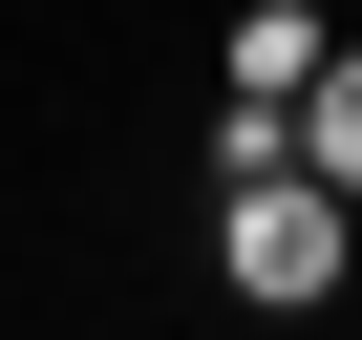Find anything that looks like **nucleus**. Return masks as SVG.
Segmentation results:
<instances>
[{"instance_id":"nucleus-1","label":"nucleus","mask_w":362,"mask_h":340,"mask_svg":"<svg viewBox=\"0 0 362 340\" xmlns=\"http://www.w3.org/2000/svg\"><path fill=\"white\" fill-rule=\"evenodd\" d=\"M341 234H362V192H320V170H235V213H214L235 298H341Z\"/></svg>"},{"instance_id":"nucleus-2","label":"nucleus","mask_w":362,"mask_h":340,"mask_svg":"<svg viewBox=\"0 0 362 340\" xmlns=\"http://www.w3.org/2000/svg\"><path fill=\"white\" fill-rule=\"evenodd\" d=\"M277 128H298V170H320V192H362V43H320Z\"/></svg>"},{"instance_id":"nucleus-3","label":"nucleus","mask_w":362,"mask_h":340,"mask_svg":"<svg viewBox=\"0 0 362 340\" xmlns=\"http://www.w3.org/2000/svg\"><path fill=\"white\" fill-rule=\"evenodd\" d=\"M298 64H320V22H298V0H256V22H235V85H256V107H298Z\"/></svg>"}]
</instances>
